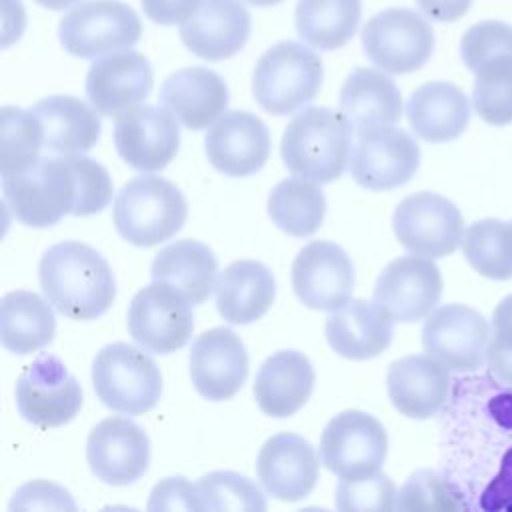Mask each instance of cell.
I'll list each match as a JSON object with an SVG mask.
<instances>
[{"instance_id": "cell-1", "label": "cell", "mask_w": 512, "mask_h": 512, "mask_svg": "<svg viewBox=\"0 0 512 512\" xmlns=\"http://www.w3.org/2000/svg\"><path fill=\"white\" fill-rule=\"evenodd\" d=\"M442 416V472L468 508L512 512V384L494 374L458 378Z\"/></svg>"}, {"instance_id": "cell-2", "label": "cell", "mask_w": 512, "mask_h": 512, "mask_svg": "<svg viewBox=\"0 0 512 512\" xmlns=\"http://www.w3.org/2000/svg\"><path fill=\"white\" fill-rule=\"evenodd\" d=\"M2 194L22 224L48 228L66 214H98L112 198V180L94 158L40 156L22 170L2 172Z\"/></svg>"}, {"instance_id": "cell-3", "label": "cell", "mask_w": 512, "mask_h": 512, "mask_svg": "<svg viewBox=\"0 0 512 512\" xmlns=\"http://www.w3.org/2000/svg\"><path fill=\"white\" fill-rule=\"evenodd\" d=\"M46 300L72 320L102 316L116 298L110 264L92 246L64 240L50 246L38 264Z\"/></svg>"}, {"instance_id": "cell-4", "label": "cell", "mask_w": 512, "mask_h": 512, "mask_svg": "<svg viewBox=\"0 0 512 512\" xmlns=\"http://www.w3.org/2000/svg\"><path fill=\"white\" fill-rule=\"evenodd\" d=\"M352 152V124L342 112L310 106L298 112L280 140L284 166L300 178L328 184L342 176Z\"/></svg>"}, {"instance_id": "cell-5", "label": "cell", "mask_w": 512, "mask_h": 512, "mask_svg": "<svg viewBox=\"0 0 512 512\" xmlns=\"http://www.w3.org/2000/svg\"><path fill=\"white\" fill-rule=\"evenodd\" d=\"M188 204L176 184L162 176H136L114 198L112 220L118 234L134 246L170 240L186 222Z\"/></svg>"}, {"instance_id": "cell-6", "label": "cell", "mask_w": 512, "mask_h": 512, "mask_svg": "<svg viewBox=\"0 0 512 512\" xmlns=\"http://www.w3.org/2000/svg\"><path fill=\"white\" fill-rule=\"evenodd\" d=\"M322 78L320 56L300 42L284 40L268 48L256 62L252 92L262 110L286 116L318 94Z\"/></svg>"}, {"instance_id": "cell-7", "label": "cell", "mask_w": 512, "mask_h": 512, "mask_svg": "<svg viewBox=\"0 0 512 512\" xmlns=\"http://www.w3.org/2000/svg\"><path fill=\"white\" fill-rule=\"evenodd\" d=\"M92 384L104 406L128 416L152 410L162 394L158 364L126 342L108 344L96 354Z\"/></svg>"}, {"instance_id": "cell-8", "label": "cell", "mask_w": 512, "mask_h": 512, "mask_svg": "<svg viewBox=\"0 0 512 512\" xmlns=\"http://www.w3.org/2000/svg\"><path fill=\"white\" fill-rule=\"evenodd\" d=\"M60 42L78 58H96L132 48L142 34L138 14L118 0H88L60 20Z\"/></svg>"}, {"instance_id": "cell-9", "label": "cell", "mask_w": 512, "mask_h": 512, "mask_svg": "<svg viewBox=\"0 0 512 512\" xmlns=\"http://www.w3.org/2000/svg\"><path fill=\"white\" fill-rule=\"evenodd\" d=\"M192 306L178 288L154 280L134 294L128 308V332L146 352H176L192 336Z\"/></svg>"}, {"instance_id": "cell-10", "label": "cell", "mask_w": 512, "mask_h": 512, "mask_svg": "<svg viewBox=\"0 0 512 512\" xmlns=\"http://www.w3.org/2000/svg\"><path fill=\"white\" fill-rule=\"evenodd\" d=\"M362 48L380 70L408 74L428 62L434 50V32L418 12L388 8L364 24Z\"/></svg>"}, {"instance_id": "cell-11", "label": "cell", "mask_w": 512, "mask_h": 512, "mask_svg": "<svg viewBox=\"0 0 512 512\" xmlns=\"http://www.w3.org/2000/svg\"><path fill=\"white\" fill-rule=\"evenodd\" d=\"M14 396L20 416L42 430L68 424L82 406V386L52 354H40L20 372Z\"/></svg>"}, {"instance_id": "cell-12", "label": "cell", "mask_w": 512, "mask_h": 512, "mask_svg": "<svg viewBox=\"0 0 512 512\" xmlns=\"http://www.w3.org/2000/svg\"><path fill=\"white\" fill-rule=\"evenodd\" d=\"M388 454L384 426L362 410H342L320 436V462L340 478H362L380 472Z\"/></svg>"}, {"instance_id": "cell-13", "label": "cell", "mask_w": 512, "mask_h": 512, "mask_svg": "<svg viewBox=\"0 0 512 512\" xmlns=\"http://www.w3.org/2000/svg\"><path fill=\"white\" fill-rule=\"evenodd\" d=\"M392 226L406 250L426 258L452 254L464 238L460 210L436 192H416L404 198L394 210Z\"/></svg>"}, {"instance_id": "cell-14", "label": "cell", "mask_w": 512, "mask_h": 512, "mask_svg": "<svg viewBox=\"0 0 512 512\" xmlns=\"http://www.w3.org/2000/svg\"><path fill=\"white\" fill-rule=\"evenodd\" d=\"M486 318L464 304H444L422 326L424 350L454 372H474L486 360L490 344Z\"/></svg>"}, {"instance_id": "cell-15", "label": "cell", "mask_w": 512, "mask_h": 512, "mask_svg": "<svg viewBox=\"0 0 512 512\" xmlns=\"http://www.w3.org/2000/svg\"><path fill=\"white\" fill-rule=\"evenodd\" d=\"M420 164L416 140L402 128L374 126L358 132L350 174L366 190H392L406 184Z\"/></svg>"}, {"instance_id": "cell-16", "label": "cell", "mask_w": 512, "mask_h": 512, "mask_svg": "<svg viewBox=\"0 0 512 512\" xmlns=\"http://www.w3.org/2000/svg\"><path fill=\"white\" fill-rule=\"evenodd\" d=\"M114 146L140 172L164 170L180 146L178 120L166 108L136 104L116 116Z\"/></svg>"}, {"instance_id": "cell-17", "label": "cell", "mask_w": 512, "mask_h": 512, "mask_svg": "<svg viewBox=\"0 0 512 512\" xmlns=\"http://www.w3.org/2000/svg\"><path fill=\"white\" fill-rule=\"evenodd\" d=\"M292 288L298 300L312 310H338L354 290L350 256L328 240L306 244L292 264Z\"/></svg>"}, {"instance_id": "cell-18", "label": "cell", "mask_w": 512, "mask_h": 512, "mask_svg": "<svg viewBox=\"0 0 512 512\" xmlns=\"http://www.w3.org/2000/svg\"><path fill=\"white\" fill-rule=\"evenodd\" d=\"M86 460L98 480L112 486H128L148 468L150 438L134 420L110 416L90 430Z\"/></svg>"}, {"instance_id": "cell-19", "label": "cell", "mask_w": 512, "mask_h": 512, "mask_svg": "<svg viewBox=\"0 0 512 512\" xmlns=\"http://www.w3.org/2000/svg\"><path fill=\"white\" fill-rule=\"evenodd\" d=\"M442 296V274L432 258L414 254L392 260L378 276L374 302L394 320L416 322L432 312Z\"/></svg>"}, {"instance_id": "cell-20", "label": "cell", "mask_w": 512, "mask_h": 512, "mask_svg": "<svg viewBox=\"0 0 512 512\" xmlns=\"http://www.w3.org/2000/svg\"><path fill=\"white\" fill-rule=\"evenodd\" d=\"M208 162L222 174L242 178L258 172L270 156L268 126L252 112L222 114L204 138Z\"/></svg>"}, {"instance_id": "cell-21", "label": "cell", "mask_w": 512, "mask_h": 512, "mask_svg": "<svg viewBox=\"0 0 512 512\" xmlns=\"http://www.w3.org/2000/svg\"><path fill=\"white\" fill-rule=\"evenodd\" d=\"M248 376V354L240 336L224 326L202 332L190 348V378L206 400H228Z\"/></svg>"}, {"instance_id": "cell-22", "label": "cell", "mask_w": 512, "mask_h": 512, "mask_svg": "<svg viewBox=\"0 0 512 512\" xmlns=\"http://www.w3.org/2000/svg\"><path fill=\"white\" fill-rule=\"evenodd\" d=\"M152 84L154 72L148 58L120 50L92 62L86 74V96L100 114L118 116L146 100Z\"/></svg>"}, {"instance_id": "cell-23", "label": "cell", "mask_w": 512, "mask_h": 512, "mask_svg": "<svg viewBox=\"0 0 512 512\" xmlns=\"http://www.w3.org/2000/svg\"><path fill=\"white\" fill-rule=\"evenodd\" d=\"M318 466L312 444L294 432L268 438L256 458L258 480L270 496L284 502H298L314 490Z\"/></svg>"}, {"instance_id": "cell-24", "label": "cell", "mask_w": 512, "mask_h": 512, "mask_svg": "<svg viewBox=\"0 0 512 512\" xmlns=\"http://www.w3.org/2000/svg\"><path fill=\"white\" fill-rule=\"evenodd\" d=\"M250 28V14L238 0H200L180 24V38L198 58L218 62L244 48Z\"/></svg>"}, {"instance_id": "cell-25", "label": "cell", "mask_w": 512, "mask_h": 512, "mask_svg": "<svg viewBox=\"0 0 512 512\" xmlns=\"http://www.w3.org/2000/svg\"><path fill=\"white\" fill-rule=\"evenodd\" d=\"M386 390L400 414L424 420L446 406L452 380L448 368L430 354H412L390 364Z\"/></svg>"}, {"instance_id": "cell-26", "label": "cell", "mask_w": 512, "mask_h": 512, "mask_svg": "<svg viewBox=\"0 0 512 512\" xmlns=\"http://www.w3.org/2000/svg\"><path fill=\"white\" fill-rule=\"evenodd\" d=\"M158 98L184 128L202 130L226 112L228 86L214 70L192 66L170 74Z\"/></svg>"}, {"instance_id": "cell-27", "label": "cell", "mask_w": 512, "mask_h": 512, "mask_svg": "<svg viewBox=\"0 0 512 512\" xmlns=\"http://www.w3.org/2000/svg\"><path fill=\"white\" fill-rule=\"evenodd\" d=\"M330 348L350 360H370L382 354L394 334V318L376 302L348 300L326 318Z\"/></svg>"}, {"instance_id": "cell-28", "label": "cell", "mask_w": 512, "mask_h": 512, "mask_svg": "<svg viewBox=\"0 0 512 512\" xmlns=\"http://www.w3.org/2000/svg\"><path fill=\"white\" fill-rule=\"evenodd\" d=\"M314 368L298 350H280L268 356L254 380V398L272 418L296 414L314 390Z\"/></svg>"}, {"instance_id": "cell-29", "label": "cell", "mask_w": 512, "mask_h": 512, "mask_svg": "<svg viewBox=\"0 0 512 512\" xmlns=\"http://www.w3.org/2000/svg\"><path fill=\"white\" fill-rule=\"evenodd\" d=\"M406 116L414 134L426 142L440 144L458 138L470 120L466 94L450 82H426L406 102Z\"/></svg>"}, {"instance_id": "cell-30", "label": "cell", "mask_w": 512, "mask_h": 512, "mask_svg": "<svg viewBox=\"0 0 512 512\" xmlns=\"http://www.w3.org/2000/svg\"><path fill=\"white\" fill-rule=\"evenodd\" d=\"M216 308L230 324H248L260 320L276 296V282L262 262L236 260L216 282Z\"/></svg>"}, {"instance_id": "cell-31", "label": "cell", "mask_w": 512, "mask_h": 512, "mask_svg": "<svg viewBox=\"0 0 512 512\" xmlns=\"http://www.w3.org/2000/svg\"><path fill=\"white\" fill-rule=\"evenodd\" d=\"M44 132V148L56 154H84L100 140V118L94 106L74 96H48L34 104Z\"/></svg>"}, {"instance_id": "cell-32", "label": "cell", "mask_w": 512, "mask_h": 512, "mask_svg": "<svg viewBox=\"0 0 512 512\" xmlns=\"http://www.w3.org/2000/svg\"><path fill=\"white\" fill-rule=\"evenodd\" d=\"M340 112L358 132L390 126L402 116V96L386 74L372 68H354L340 90Z\"/></svg>"}, {"instance_id": "cell-33", "label": "cell", "mask_w": 512, "mask_h": 512, "mask_svg": "<svg viewBox=\"0 0 512 512\" xmlns=\"http://www.w3.org/2000/svg\"><path fill=\"white\" fill-rule=\"evenodd\" d=\"M218 260L214 252L198 240H176L162 248L150 266L152 280L178 288L196 306L208 300L216 288Z\"/></svg>"}, {"instance_id": "cell-34", "label": "cell", "mask_w": 512, "mask_h": 512, "mask_svg": "<svg viewBox=\"0 0 512 512\" xmlns=\"http://www.w3.org/2000/svg\"><path fill=\"white\" fill-rule=\"evenodd\" d=\"M56 318L48 300L28 290H12L0 304V342L8 352L32 354L52 342Z\"/></svg>"}, {"instance_id": "cell-35", "label": "cell", "mask_w": 512, "mask_h": 512, "mask_svg": "<svg viewBox=\"0 0 512 512\" xmlns=\"http://www.w3.org/2000/svg\"><path fill=\"white\" fill-rule=\"evenodd\" d=\"M360 0H298L296 30L318 50L342 48L360 22Z\"/></svg>"}, {"instance_id": "cell-36", "label": "cell", "mask_w": 512, "mask_h": 512, "mask_svg": "<svg viewBox=\"0 0 512 512\" xmlns=\"http://www.w3.org/2000/svg\"><path fill=\"white\" fill-rule=\"evenodd\" d=\"M268 214L286 234L296 238L312 236L324 222L326 198L316 182L306 178H286L268 196Z\"/></svg>"}, {"instance_id": "cell-37", "label": "cell", "mask_w": 512, "mask_h": 512, "mask_svg": "<svg viewBox=\"0 0 512 512\" xmlns=\"http://www.w3.org/2000/svg\"><path fill=\"white\" fill-rule=\"evenodd\" d=\"M468 264L490 280L512 278V222L484 218L468 226L462 238Z\"/></svg>"}, {"instance_id": "cell-38", "label": "cell", "mask_w": 512, "mask_h": 512, "mask_svg": "<svg viewBox=\"0 0 512 512\" xmlns=\"http://www.w3.org/2000/svg\"><path fill=\"white\" fill-rule=\"evenodd\" d=\"M472 104L476 114L492 124L512 122V54H498L486 60L476 72Z\"/></svg>"}, {"instance_id": "cell-39", "label": "cell", "mask_w": 512, "mask_h": 512, "mask_svg": "<svg viewBox=\"0 0 512 512\" xmlns=\"http://www.w3.org/2000/svg\"><path fill=\"white\" fill-rule=\"evenodd\" d=\"M0 160L2 172H14L40 158L44 132L34 110L4 106L0 110Z\"/></svg>"}, {"instance_id": "cell-40", "label": "cell", "mask_w": 512, "mask_h": 512, "mask_svg": "<svg viewBox=\"0 0 512 512\" xmlns=\"http://www.w3.org/2000/svg\"><path fill=\"white\" fill-rule=\"evenodd\" d=\"M194 486L200 510H266V498L262 490L244 474L230 470L208 472Z\"/></svg>"}, {"instance_id": "cell-41", "label": "cell", "mask_w": 512, "mask_h": 512, "mask_svg": "<svg viewBox=\"0 0 512 512\" xmlns=\"http://www.w3.org/2000/svg\"><path fill=\"white\" fill-rule=\"evenodd\" d=\"M396 510H470L460 488L444 474L416 470L396 496Z\"/></svg>"}, {"instance_id": "cell-42", "label": "cell", "mask_w": 512, "mask_h": 512, "mask_svg": "<svg viewBox=\"0 0 512 512\" xmlns=\"http://www.w3.org/2000/svg\"><path fill=\"white\" fill-rule=\"evenodd\" d=\"M396 486L390 476L376 472L362 478H342L334 492L338 510H392L396 508Z\"/></svg>"}, {"instance_id": "cell-43", "label": "cell", "mask_w": 512, "mask_h": 512, "mask_svg": "<svg viewBox=\"0 0 512 512\" xmlns=\"http://www.w3.org/2000/svg\"><path fill=\"white\" fill-rule=\"evenodd\" d=\"M498 54H512V26L500 20L472 24L460 40V56L468 70L476 72L486 60Z\"/></svg>"}, {"instance_id": "cell-44", "label": "cell", "mask_w": 512, "mask_h": 512, "mask_svg": "<svg viewBox=\"0 0 512 512\" xmlns=\"http://www.w3.org/2000/svg\"><path fill=\"white\" fill-rule=\"evenodd\" d=\"M10 510H76V502L62 486L48 480H32L16 490Z\"/></svg>"}, {"instance_id": "cell-45", "label": "cell", "mask_w": 512, "mask_h": 512, "mask_svg": "<svg viewBox=\"0 0 512 512\" xmlns=\"http://www.w3.org/2000/svg\"><path fill=\"white\" fill-rule=\"evenodd\" d=\"M146 508L150 512H154V510H200L196 486L190 484L184 476H168L154 486Z\"/></svg>"}, {"instance_id": "cell-46", "label": "cell", "mask_w": 512, "mask_h": 512, "mask_svg": "<svg viewBox=\"0 0 512 512\" xmlns=\"http://www.w3.org/2000/svg\"><path fill=\"white\" fill-rule=\"evenodd\" d=\"M144 14L156 24L184 22L198 6L200 0H140Z\"/></svg>"}, {"instance_id": "cell-47", "label": "cell", "mask_w": 512, "mask_h": 512, "mask_svg": "<svg viewBox=\"0 0 512 512\" xmlns=\"http://www.w3.org/2000/svg\"><path fill=\"white\" fill-rule=\"evenodd\" d=\"M486 364L490 374H494L498 380L506 384H512V346L510 344L490 338V344L486 350Z\"/></svg>"}, {"instance_id": "cell-48", "label": "cell", "mask_w": 512, "mask_h": 512, "mask_svg": "<svg viewBox=\"0 0 512 512\" xmlns=\"http://www.w3.org/2000/svg\"><path fill=\"white\" fill-rule=\"evenodd\" d=\"M420 10L436 22H454L462 18L472 0H416Z\"/></svg>"}, {"instance_id": "cell-49", "label": "cell", "mask_w": 512, "mask_h": 512, "mask_svg": "<svg viewBox=\"0 0 512 512\" xmlns=\"http://www.w3.org/2000/svg\"><path fill=\"white\" fill-rule=\"evenodd\" d=\"M492 338L512 346V294L506 296L492 314Z\"/></svg>"}, {"instance_id": "cell-50", "label": "cell", "mask_w": 512, "mask_h": 512, "mask_svg": "<svg viewBox=\"0 0 512 512\" xmlns=\"http://www.w3.org/2000/svg\"><path fill=\"white\" fill-rule=\"evenodd\" d=\"M34 2L44 6V8H50V10H64V8H68V6H72L80 0H34Z\"/></svg>"}, {"instance_id": "cell-51", "label": "cell", "mask_w": 512, "mask_h": 512, "mask_svg": "<svg viewBox=\"0 0 512 512\" xmlns=\"http://www.w3.org/2000/svg\"><path fill=\"white\" fill-rule=\"evenodd\" d=\"M246 2L254 4V6H274V4H278L282 0H246Z\"/></svg>"}]
</instances>
